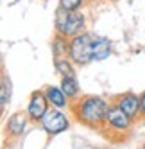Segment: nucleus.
<instances>
[{
	"label": "nucleus",
	"mask_w": 145,
	"mask_h": 149,
	"mask_svg": "<svg viewBox=\"0 0 145 149\" xmlns=\"http://www.w3.org/2000/svg\"><path fill=\"white\" fill-rule=\"evenodd\" d=\"M109 106L102 97H90L79 99L77 104L74 106V113L77 117V120L86 124V126H99L102 122H106V115H108Z\"/></svg>",
	"instance_id": "nucleus-1"
},
{
	"label": "nucleus",
	"mask_w": 145,
	"mask_h": 149,
	"mask_svg": "<svg viewBox=\"0 0 145 149\" xmlns=\"http://www.w3.org/2000/svg\"><path fill=\"white\" fill-rule=\"evenodd\" d=\"M84 29V15L77 11H66V9L59 7L56 15V31L57 34L63 36H77L81 31Z\"/></svg>",
	"instance_id": "nucleus-2"
},
{
	"label": "nucleus",
	"mask_w": 145,
	"mask_h": 149,
	"mask_svg": "<svg viewBox=\"0 0 145 149\" xmlns=\"http://www.w3.org/2000/svg\"><path fill=\"white\" fill-rule=\"evenodd\" d=\"M68 58L77 65H86L93 61V38L90 34H77L70 40Z\"/></svg>",
	"instance_id": "nucleus-3"
},
{
	"label": "nucleus",
	"mask_w": 145,
	"mask_h": 149,
	"mask_svg": "<svg viewBox=\"0 0 145 149\" xmlns=\"http://www.w3.org/2000/svg\"><path fill=\"white\" fill-rule=\"evenodd\" d=\"M39 122H41V126H43V130H45L47 133H50V135H57V133L65 131L66 127H68V119H66V115H65L63 111L56 110V108L48 110Z\"/></svg>",
	"instance_id": "nucleus-4"
},
{
	"label": "nucleus",
	"mask_w": 145,
	"mask_h": 149,
	"mask_svg": "<svg viewBox=\"0 0 145 149\" xmlns=\"http://www.w3.org/2000/svg\"><path fill=\"white\" fill-rule=\"evenodd\" d=\"M106 124L115 131H127L131 127V117L124 111L120 106H109L108 115H106Z\"/></svg>",
	"instance_id": "nucleus-5"
},
{
	"label": "nucleus",
	"mask_w": 145,
	"mask_h": 149,
	"mask_svg": "<svg viewBox=\"0 0 145 149\" xmlns=\"http://www.w3.org/2000/svg\"><path fill=\"white\" fill-rule=\"evenodd\" d=\"M48 111V99L45 92H34L30 95V101H29V106H27V115L30 120H41L43 115Z\"/></svg>",
	"instance_id": "nucleus-6"
},
{
	"label": "nucleus",
	"mask_w": 145,
	"mask_h": 149,
	"mask_svg": "<svg viewBox=\"0 0 145 149\" xmlns=\"http://www.w3.org/2000/svg\"><path fill=\"white\" fill-rule=\"evenodd\" d=\"M117 106H120V108L131 117V119H134L136 115L142 113L140 97H138V95H134V93H126V95H122V97L117 101Z\"/></svg>",
	"instance_id": "nucleus-7"
},
{
	"label": "nucleus",
	"mask_w": 145,
	"mask_h": 149,
	"mask_svg": "<svg viewBox=\"0 0 145 149\" xmlns=\"http://www.w3.org/2000/svg\"><path fill=\"white\" fill-rule=\"evenodd\" d=\"M27 111H16L13 113L11 117H9V120H7V133L9 135H13V136H18V135H22L23 130H25V126H27Z\"/></svg>",
	"instance_id": "nucleus-8"
},
{
	"label": "nucleus",
	"mask_w": 145,
	"mask_h": 149,
	"mask_svg": "<svg viewBox=\"0 0 145 149\" xmlns=\"http://www.w3.org/2000/svg\"><path fill=\"white\" fill-rule=\"evenodd\" d=\"M111 54V43L106 38H95L93 40V59L102 61Z\"/></svg>",
	"instance_id": "nucleus-9"
},
{
	"label": "nucleus",
	"mask_w": 145,
	"mask_h": 149,
	"mask_svg": "<svg viewBox=\"0 0 145 149\" xmlns=\"http://www.w3.org/2000/svg\"><path fill=\"white\" fill-rule=\"evenodd\" d=\"M45 95H47L48 102L52 106H56V108H65L66 102H68V97L65 95V92L61 88H56V86H47Z\"/></svg>",
	"instance_id": "nucleus-10"
},
{
	"label": "nucleus",
	"mask_w": 145,
	"mask_h": 149,
	"mask_svg": "<svg viewBox=\"0 0 145 149\" xmlns=\"http://www.w3.org/2000/svg\"><path fill=\"white\" fill-rule=\"evenodd\" d=\"M65 38H66V36L57 34V38L54 40V43H52V50H54L56 59H65L66 54L70 52V43H68Z\"/></svg>",
	"instance_id": "nucleus-11"
},
{
	"label": "nucleus",
	"mask_w": 145,
	"mask_h": 149,
	"mask_svg": "<svg viewBox=\"0 0 145 149\" xmlns=\"http://www.w3.org/2000/svg\"><path fill=\"white\" fill-rule=\"evenodd\" d=\"M61 90L65 92V95L68 99H75L77 93H79V84L75 81V76L74 77H63V81H61Z\"/></svg>",
	"instance_id": "nucleus-12"
},
{
	"label": "nucleus",
	"mask_w": 145,
	"mask_h": 149,
	"mask_svg": "<svg viewBox=\"0 0 145 149\" xmlns=\"http://www.w3.org/2000/svg\"><path fill=\"white\" fill-rule=\"evenodd\" d=\"M56 68L61 74V77H74L75 76L74 68H72V63L66 61V58L65 59H56Z\"/></svg>",
	"instance_id": "nucleus-13"
},
{
	"label": "nucleus",
	"mask_w": 145,
	"mask_h": 149,
	"mask_svg": "<svg viewBox=\"0 0 145 149\" xmlns=\"http://www.w3.org/2000/svg\"><path fill=\"white\" fill-rule=\"evenodd\" d=\"M82 6V0H59V7L66 9V11H77Z\"/></svg>",
	"instance_id": "nucleus-14"
},
{
	"label": "nucleus",
	"mask_w": 145,
	"mask_h": 149,
	"mask_svg": "<svg viewBox=\"0 0 145 149\" xmlns=\"http://www.w3.org/2000/svg\"><path fill=\"white\" fill-rule=\"evenodd\" d=\"M9 93H11V90H9V81H7V77H4L2 79V93H0V97H2V110H6Z\"/></svg>",
	"instance_id": "nucleus-15"
},
{
	"label": "nucleus",
	"mask_w": 145,
	"mask_h": 149,
	"mask_svg": "<svg viewBox=\"0 0 145 149\" xmlns=\"http://www.w3.org/2000/svg\"><path fill=\"white\" fill-rule=\"evenodd\" d=\"M140 102H142V113L145 115V92L140 95Z\"/></svg>",
	"instance_id": "nucleus-16"
},
{
	"label": "nucleus",
	"mask_w": 145,
	"mask_h": 149,
	"mask_svg": "<svg viewBox=\"0 0 145 149\" xmlns=\"http://www.w3.org/2000/svg\"><path fill=\"white\" fill-rule=\"evenodd\" d=\"M143 149H145V147H143Z\"/></svg>",
	"instance_id": "nucleus-17"
}]
</instances>
